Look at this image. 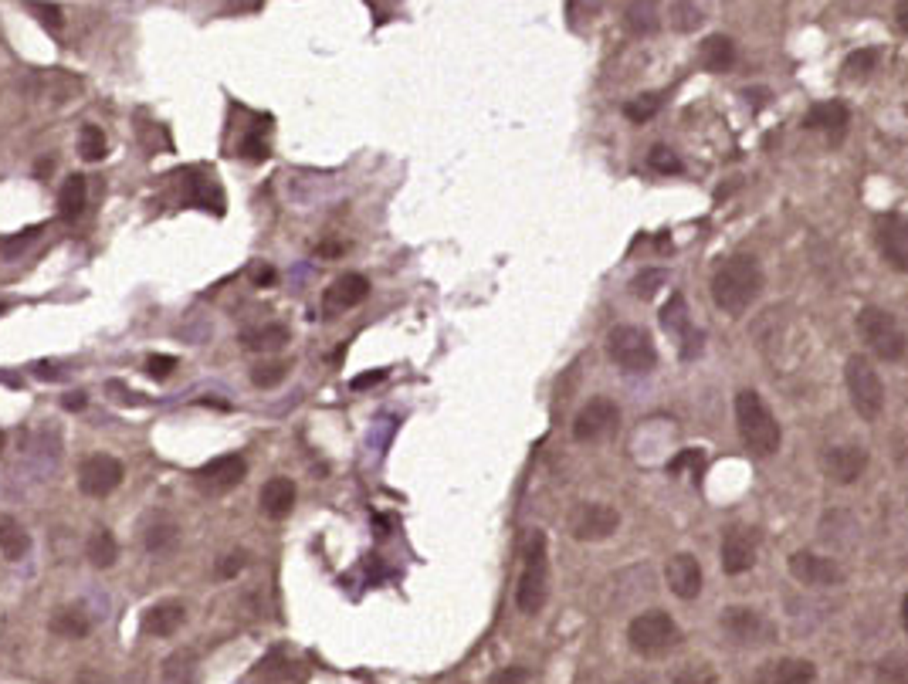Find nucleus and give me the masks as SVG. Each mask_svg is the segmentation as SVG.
I'll return each instance as SVG.
<instances>
[{"mask_svg": "<svg viewBox=\"0 0 908 684\" xmlns=\"http://www.w3.org/2000/svg\"><path fill=\"white\" fill-rule=\"evenodd\" d=\"M238 152L245 156V160H251V163H264L272 152H268V143H264V136L262 133H247L241 143H238Z\"/></svg>", "mask_w": 908, "mask_h": 684, "instance_id": "a19ab883", "label": "nucleus"}, {"mask_svg": "<svg viewBox=\"0 0 908 684\" xmlns=\"http://www.w3.org/2000/svg\"><path fill=\"white\" fill-rule=\"evenodd\" d=\"M386 380V369H370V373H359V377H353V390H370V386H376V383H384Z\"/></svg>", "mask_w": 908, "mask_h": 684, "instance_id": "09e8293b", "label": "nucleus"}, {"mask_svg": "<svg viewBox=\"0 0 908 684\" xmlns=\"http://www.w3.org/2000/svg\"><path fill=\"white\" fill-rule=\"evenodd\" d=\"M617 427H620V407H617L610 396H593L590 403H584V411L576 413L573 420V437L580 444H593L610 437Z\"/></svg>", "mask_w": 908, "mask_h": 684, "instance_id": "6e6552de", "label": "nucleus"}, {"mask_svg": "<svg viewBox=\"0 0 908 684\" xmlns=\"http://www.w3.org/2000/svg\"><path fill=\"white\" fill-rule=\"evenodd\" d=\"M763 291V268L753 255H732L712 274V299L725 316H742Z\"/></svg>", "mask_w": 908, "mask_h": 684, "instance_id": "f257e3e1", "label": "nucleus"}, {"mask_svg": "<svg viewBox=\"0 0 908 684\" xmlns=\"http://www.w3.org/2000/svg\"><path fill=\"white\" fill-rule=\"evenodd\" d=\"M295 508V481L292 478H285V474H275L272 481H264L262 488V512L268 518H289Z\"/></svg>", "mask_w": 908, "mask_h": 684, "instance_id": "4be33fe9", "label": "nucleus"}, {"mask_svg": "<svg viewBox=\"0 0 908 684\" xmlns=\"http://www.w3.org/2000/svg\"><path fill=\"white\" fill-rule=\"evenodd\" d=\"M85 203H89V180L82 173H72L58 190V213L65 221H75V217H82Z\"/></svg>", "mask_w": 908, "mask_h": 684, "instance_id": "cd10ccee", "label": "nucleus"}, {"mask_svg": "<svg viewBox=\"0 0 908 684\" xmlns=\"http://www.w3.org/2000/svg\"><path fill=\"white\" fill-rule=\"evenodd\" d=\"M627 28L634 34H651L658 28V0H631L627 4Z\"/></svg>", "mask_w": 908, "mask_h": 684, "instance_id": "473e14b6", "label": "nucleus"}, {"mask_svg": "<svg viewBox=\"0 0 908 684\" xmlns=\"http://www.w3.org/2000/svg\"><path fill=\"white\" fill-rule=\"evenodd\" d=\"M85 552H89L95 569H112L116 559H119V542H116V535L108 532V529H95Z\"/></svg>", "mask_w": 908, "mask_h": 684, "instance_id": "c756f323", "label": "nucleus"}, {"mask_svg": "<svg viewBox=\"0 0 908 684\" xmlns=\"http://www.w3.org/2000/svg\"><path fill=\"white\" fill-rule=\"evenodd\" d=\"M858 335L864 339V346L885 363H898L908 350V339L898 319L888 316L885 308H875V305H864L858 312Z\"/></svg>", "mask_w": 908, "mask_h": 684, "instance_id": "20e7f679", "label": "nucleus"}, {"mask_svg": "<svg viewBox=\"0 0 908 684\" xmlns=\"http://www.w3.org/2000/svg\"><path fill=\"white\" fill-rule=\"evenodd\" d=\"M627 640L641 657H664L681 644V627L664 610H647L631 620Z\"/></svg>", "mask_w": 908, "mask_h": 684, "instance_id": "39448f33", "label": "nucleus"}, {"mask_svg": "<svg viewBox=\"0 0 908 684\" xmlns=\"http://www.w3.org/2000/svg\"><path fill=\"white\" fill-rule=\"evenodd\" d=\"M844 380L851 403H854V411L861 413V420H878L881 411H885V383H881L878 369L871 366V359L851 356L844 366Z\"/></svg>", "mask_w": 908, "mask_h": 684, "instance_id": "0eeeda50", "label": "nucleus"}, {"mask_svg": "<svg viewBox=\"0 0 908 684\" xmlns=\"http://www.w3.org/2000/svg\"><path fill=\"white\" fill-rule=\"evenodd\" d=\"M72 684H108V678L95 668H82L75 678H72Z\"/></svg>", "mask_w": 908, "mask_h": 684, "instance_id": "8fccbe9b", "label": "nucleus"}, {"mask_svg": "<svg viewBox=\"0 0 908 684\" xmlns=\"http://www.w3.org/2000/svg\"><path fill=\"white\" fill-rule=\"evenodd\" d=\"M0 444H4V434H0Z\"/></svg>", "mask_w": 908, "mask_h": 684, "instance_id": "bf43d9fd", "label": "nucleus"}, {"mask_svg": "<svg viewBox=\"0 0 908 684\" xmlns=\"http://www.w3.org/2000/svg\"><path fill=\"white\" fill-rule=\"evenodd\" d=\"M173 369H177V356H150V359H146V373H150L153 380H169Z\"/></svg>", "mask_w": 908, "mask_h": 684, "instance_id": "c03bdc74", "label": "nucleus"}, {"mask_svg": "<svg viewBox=\"0 0 908 684\" xmlns=\"http://www.w3.org/2000/svg\"><path fill=\"white\" fill-rule=\"evenodd\" d=\"M289 339H292L289 325H281V322H268V325L245 329V333H241V346H245L247 352H275V350H281Z\"/></svg>", "mask_w": 908, "mask_h": 684, "instance_id": "393cba45", "label": "nucleus"}, {"mask_svg": "<svg viewBox=\"0 0 908 684\" xmlns=\"http://www.w3.org/2000/svg\"><path fill=\"white\" fill-rule=\"evenodd\" d=\"M607 352L627 373H651L658 366L654 339L644 329H637V325H614L607 333Z\"/></svg>", "mask_w": 908, "mask_h": 684, "instance_id": "423d86ee", "label": "nucleus"}, {"mask_svg": "<svg viewBox=\"0 0 908 684\" xmlns=\"http://www.w3.org/2000/svg\"><path fill=\"white\" fill-rule=\"evenodd\" d=\"M617 525H620L617 508L601 505V502L580 505L570 515V535L573 539H580V542H601V539L617 532Z\"/></svg>", "mask_w": 908, "mask_h": 684, "instance_id": "9b49d317", "label": "nucleus"}, {"mask_svg": "<svg viewBox=\"0 0 908 684\" xmlns=\"http://www.w3.org/2000/svg\"><path fill=\"white\" fill-rule=\"evenodd\" d=\"M289 369H292V363H285V359H264V363L251 369V383L262 386V390H272L289 377Z\"/></svg>", "mask_w": 908, "mask_h": 684, "instance_id": "72a5a7b5", "label": "nucleus"}, {"mask_svg": "<svg viewBox=\"0 0 908 684\" xmlns=\"http://www.w3.org/2000/svg\"><path fill=\"white\" fill-rule=\"evenodd\" d=\"M546 600H549V546H546V532L532 529L523 542V573L515 586V607L536 617L546 607Z\"/></svg>", "mask_w": 908, "mask_h": 684, "instance_id": "7ed1b4c3", "label": "nucleus"}, {"mask_svg": "<svg viewBox=\"0 0 908 684\" xmlns=\"http://www.w3.org/2000/svg\"><path fill=\"white\" fill-rule=\"evenodd\" d=\"M662 325L668 329V333H675L678 339L685 342V350H681V356H685V359H692L695 352L702 350V335L692 329V316H688L685 295H678V291L671 295V302L662 308Z\"/></svg>", "mask_w": 908, "mask_h": 684, "instance_id": "f3484780", "label": "nucleus"}, {"mask_svg": "<svg viewBox=\"0 0 908 684\" xmlns=\"http://www.w3.org/2000/svg\"><path fill=\"white\" fill-rule=\"evenodd\" d=\"M847 106L844 102H817L810 112H807V119L803 126L807 129H814V133H827L831 139H841L847 133Z\"/></svg>", "mask_w": 908, "mask_h": 684, "instance_id": "5701e85b", "label": "nucleus"}, {"mask_svg": "<svg viewBox=\"0 0 908 684\" xmlns=\"http://www.w3.org/2000/svg\"><path fill=\"white\" fill-rule=\"evenodd\" d=\"M685 468H692V474L698 478V474H702V468H705V457H702V451H695V447H685V451H681L675 461H668V472H671V474H681Z\"/></svg>", "mask_w": 908, "mask_h": 684, "instance_id": "37998d69", "label": "nucleus"}, {"mask_svg": "<svg viewBox=\"0 0 908 684\" xmlns=\"http://www.w3.org/2000/svg\"><path fill=\"white\" fill-rule=\"evenodd\" d=\"M342 251H346V244H339V241H323V244H319V255H323V258H339Z\"/></svg>", "mask_w": 908, "mask_h": 684, "instance_id": "603ef678", "label": "nucleus"}, {"mask_svg": "<svg viewBox=\"0 0 908 684\" xmlns=\"http://www.w3.org/2000/svg\"><path fill=\"white\" fill-rule=\"evenodd\" d=\"M817 668L810 661L800 657H780V661H766L763 668L756 671V684H814Z\"/></svg>", "mask_w": 908, "mask_h": 684, "instance_id": "aec40b11", "label": "nucleus"}, {"mask_svg": "<svg viewBox=\"0 0 908 684\" xmlns=\"http://www.w3.org/2000/svg\"><path fill=\"white\" fill-rule=\"evenodd\" d=\"M790 576L803 583V586H834L844 579V569L817 552H793L790 556Z\"/></svg>", "mask_w": 908, "mask_h": 684, "instance_id": "4468645a", "label": "nucleus"}, {"mask_svg": "<svg viewBox=\"0 0 908 684\" xmlns=\"http://www.w3.org/2000/svg\"><path fill=\"white\" fill-rule=\"evenodd\" d=\"M698 61H702V68L712 72V75H722L729 72L732 65H736V45H732V38H725V34H708L702 48H698Z\"/></svg>", "mask_w": 908, "mask_h": 684, "instance_id": "b1692460", "label": "nucleus"}, {"mask_svg": "<svg viewBox=\"0 0 908 684\" xmlns=\"http://www.w3.org/2000/svg\"><path fill=\"white\" fill-rule=\"evenodd\" d=\"M251 281H255L258 289H268V285H275L278 281V274L272 264H255V268H251Z\"/></svg>", "mask_w": 908, "mask_h": 684, "instance_id": "de8ad7c7", "label": "nucleus"}, {"mask_svg": "<svg viewBox=\"0 0 908 684\" xmlns=\"http://www.w3.org/2000/svg\"><path fill=\"white\" fill-rule=\"evenodd\" d=\"M38 234H41V228H28V230H21V234H14V238H4V241H0V251H4V255H14L21 247H28Z\"/></svg>", "mask_w": 908, "mask_h": 684, "instance_id": "a18cd8bd", "label": "nucleus"}, {"mask_svg": "<svg viewBox=\"0 0 908 684\" xmlns=\"http://www.w3.org/2000/svg\"><path fill=\"white\" fill-rule=\"evenodd\" d=\"M658 108H662V95L658 91H644V95H634L624 102V116L631 122H647L658 116Z\"/></svg>", "mask_w": 908, "mask_h": 684, "instance_id": "f704fd0d", "label": "nucleus"}, {"mask_svg": "<svg viewBox=\"0 0 908 684\" xmlns=\"http://www.w3.org/2000/svg\"><path fill=\"white\" fill-rule=\"evenodd\" d=\"M24 7H28V11L38 17V24H41V28H48L51 34H58V30L65 28V14H62V7H58V4H45V0H24Z\"/></svg>", "mask_w": 908, "mask_h": 684, "instance_id": "e433bc0d", "label": "nucleus"}, {"mask_svg": "<svg viewBox=\"0 0 908 684\" xmlns=\"http://www.w3.org/2000/svg\"><path fill=\"white\" fill-rule=\"evenodd\" d=\"M881 61V51L878 48H861V51H851L844 58V75L847 78H868L878 68Z\"/></svg>", "mask_w": 908, "mask_h": 684, "instance_id": "c9c22d12", "label": "nucleus"}, {"mask_svg": "<svg viewBox=\"0 0 908 684\" xmlns=\"http://www.w3.org/2000/svg\"><path fill=\"white\" fill-rule=\"evenodd\" d=\"M62 403H65V411H82V407H85V394H82V390H75V394H65Z\"/></svg>", "mask_w": 908, "mask_h": 684, "instance_id": "864d4df0", "label": "nucleus"}, {"mask_svg": "<svg viewBox=\"0 0 908 684\" xmlns=\"http://www.w3.org/2000/svg\"><path fill=\"white\" fill-rule=\"evenodd\" d=\"M106 150H108L106 133H102L99 126H92V122H85L82 133H78V152H82V160H85V163H102V160H106Z\"/></svg>", "mask_w": 908, "mask_h": 684, "instance_id": "2f4dec72", "label": "nucleus"}, {"mask_svg": "<svg viewBox=\"0 0 908 684\" xmlns=\"http://www.w3.org/2000/svg\"><path fill=\"white\" fill-rule=\"evenodd\" d=\"M186 620V607L177 603V600H163V603H153V607L143 613V634L146 637H173Z\"/></svg>", "mask_w": 908, "mask_h": 684, "instance_id": "412c9836", "label": "nucleus"}, {"mask_svg": "<svg viewBox=\"0 0 908 684\" xmlns=\"http://www.w3.org/2000/svg\"><path fill=\"white\" fill-rule=\"evenodd\" d=\"M647 167L654 169V173H664V177H671V173H681V160H678L675 150H668V146H654V150L647 152Z\"/></svg>", "mask_w": 908, "mask_h": 684, "instance_id": "4c0bfd02", "label": "nucleus"}, {"mask_svg": "<svg viewBox=\"0 0 908 684\" xmlns=\"http://www.w3.org/2000/svg\"><path fill=\"white\" fill-rule=\"evenodd\" d=\"M675 684H715V671L712 664H681L675 674Z\"/></svg>", "mask_w": 908, "mask_h": 684, "instance_id": "58836bf2", "label": "nucleus"}, {"mask_svg": "<svg viewBox=\"0 0 908 684\" xmlns=\"http://www.w3.org/2000/svg\"><path fill=\"white\" fill-rule=\"evenodd\" d=\"M902 627H905V634H908V593H905V600H902Z\"/></svg>", "mask_w": 908, "mask_h": 684, "instance_id": "13d9d810", "label": "nucleus"}, {"mask_svg": "<svg viewBox=\"0 0 908 684\" xmlns=\"http://www.w3.org/2000/svg\"><path fill=\"white\" fill-rule=\"evenodd\" d=\"M34 377L38 380H62V369L55 363H34Z\"/></svg>", "mask_w": 908, "mask_h": 684, "instance_id": "3c124183", "label": "nucleus"}, {"mask_svg": "<svg viewBox=\"0 0 908 684\" xmlns=\"http://www.w3.org/2000/svg\"><path fill=\"white\" fill-rule=\"evenodd\" d=\"M722 630L729 637L742 644V647H756V644H770L773 640V624L763 617V613H756L749 607H729L722 610Z\"/></svg>", "mask_w": 908, "mask_h": 684, "instance_id": "f8f14e48", "label": "nucleus"}, {"mask_svg": "<svg viewBox=\"0 0 908 684\" xmlns=\"http://www.w3.org/2000/svg\"><path fill=\"white\" fill-rule=\"evenodd\" d=\"M51 169H55V160H48V156H45V160H38V167H34V173H38V177H48Z\"/></svg>", "mask_w": 908, "mask_h": 684, "instance_id": "4d7b16f0", "label": "nucleus"}, {"mask_svg": "<svg viewBox=\"0 0 908 684\" xmlns=\"http://www.w3.org/2000/svg\"><path fill=\"white\" fill-rule=\"evenodd\" d=\"M48 630H51V634H58V637L82 640V637H89V630H92V620L85 617V610L58 607L55 613H51V620H48Z\"/></svg>", "mask_w": 908, "mask_h": 684, "instance_id": "bb28decb", "label": "nucleus"}, {"mask_svg": "<svg viewBox=\"0 0 908 684\" xmlns=\"http://www.w3.org/2000/svg\"><path fill=\"white\" fill-rule=\"evenodd\" d=\"M875 244L881 258L895 272H908V221L902 213H878L875 217Z\"/></svg>", "mask_w": 908, "mask_h": 684, "instance_id": "9d476101", "label": "nucleus"}, {"mask_svg": "<svg viewBox=\"0 0 908 684\" xmlns=\"http://www.w3.org/2000/svg\"><path fill=\"white\" fill-rule=\"evenodd\" d=\"M525 681H529V671H525V668H519V664H515V668H502V671H495V674H492V681H489V684H525Z\"/></svg>", "mask_w": 908, "mask_h": 684, "instance_id": "49530a36", "label": "nucleus"}, {"mask_svg": "<svg viewBox=\"0 0 908 684\" xmlns=\"http://www.w3.org/2000/svg\"><path fill=\"white\" fill-rule=\"evenodd\" d=\"M664 281H668V274L658 272V268H651V272H644V274H637V278H634L631 291L637 295V299H654L658 285H664Z\"/></svg>", "mask_w": 908, "mask_h": 684, "instance_id": "ea45409f", "label": "nucleus"}, {"mask_svg": "<svg viewBox=\"0 0 908 684\" xmlns=\"http://www.w3.org/2000/svg\"><path fill=\"white\" fill-rule=\"evenodd\" d=\"M664 583L678 600H695L702 593V566L692 552H678L664 566Z\"/></svg>", "mask_w": 908, "mask_h": 684, "instance_id": "dca6fc26", "label": "nucleus"}, {"mask_svg": "<svg viewBox=\"0 0 908 684\" xmlns=\"http://www.w3.org/2000/svg\"><path fill=\"white\" fill-rule=\"evenodd\" d=\"M264 0H231V7L234 11H258Z\"/></svg>", "mask_w": 908, "mask_h": 684, "instance_id": "6e6d98bb", "label": "nucleus"}, {"mask_svg": "<svg viewBox=\"0 0 908 684\" xmlns=\"http://www.w3.org/2000/svg\"><path fill=\"white\" fill-rule=\"evenodd\" d=\"M367 295H370V281H367V274H342L336 278L329 289H325V312H329V319H333V312H346V308H356L359 302H367Z\"/></svg>", "mask_w": 908, "mask_h": 684, "instance_id": "6ab92c4d", "label": "nucleus"}, {"mask_svg": "<svg viewBox=\"0 0 908 684\" xmlns=\"http://www.w3.org/2000/svg\"><path fill=\"white\" fill-rule=\"evenodd\" d=\"M820 464H824V474H827L831 481H837V485H854L864 474V468H868V451H864V447H854V444L831 447V451H824Z\"/></svg>", "mask_w": 908, "mask_h": 684, "instance_id": "2eb2a0df", "label": "nucleus"}, {"mask_svg": "<svg viewBox=\"0 0 908 684\" xmlns=\"http://www.w3.org/2000/svg\"><path fill=\"white\" fill-rule=\"evenodd\" d=\"M180 542V525L173 522V518H163V522H153L150 525V532H146V552L150 556H169L173 549Z\"/></svg>", "mask_w": 908, "mask_h": 684, "instance_id": "c85d7f7f", "label": "nucleus"}, {"mask_svg": "<svg viewBox=\"0 0 908 684\" xmlns=\"http://www.w3.org/2000/svg\"><path fill=\"white\" fill-rule=\"evenodd\" d=\"M194 671H197V651H173V654L163 661V681L167 684H190L194 681Z\"/></svg>", "mask_w": 908, "mask_h": 684, "instance_id": "7c9ffc66", "label": "nucleus"}, {"mask_svg": "<svg viewBox=\"0 0 908 684\" xmlns=\"http://www.w3.org/2000/svg\"><path fill=\"white\" fill-rule=\"evenodd\" d=\"M123 478H125L123 461L112 455L85 457L82 468H78V488H82V495H89V498H106V495H112L116 488L123 485Z\"/></svg>", "mask_w": 908, "mask_h": 684, "instance_id": "1a4fd4ad", "label": "nucleus"}, {"mask_svg": "<svg viewBox=\"0 0 908 684\" xmlns=\"http://www.w3.org/2000/svg\"><path fill=\"white\" fill-rule=\"evenodd\" d=\"M722 569L725 576H742L756 563V539L749 529H729L722 539Z\"/></svg>", "mask_w": 908, "mask_h": 684, "instance_id": "a211bd4d", "label": "nucleus"}, {"mask_svg": "<svg viewBox=\"0 0 908 684\" xmlns=\"http://www.w3.org/2000/svg\"><path fill=\"white\" fill-rule=\"evenodd\" d=\"M247 474V464L241 455H221V457H211L207 464H203L201 472H197V481L207 495H224V491H231L245 481Z\"/></svg>", "mask_w": 908, "mask_h": 684, "instance_id": "ddd939ff", "label": "nucleus"}, {"mask_svg": "<svg viewBox=\"0 0 908 684\" xmlns=\"http://www.w3.org/2000/svg\"><path fill=\"white\" fill-rule=\"evenodd\" d=\"M28 549H31V535L24 532V525L11 515L0 518V556L7 563H21L28 556Z\"/></svg>", "mask_w": 908, "mask_h": 684, "instance_id": "a878e982", "label": "nucleus"}, {"mask_svg": "<svg viewBox=\"0 0 908 684\" xmlns=\"http://www.w3.org/2000/svg\"><path fill=\"white\" fill-rule=\"evenodd\" d=\"M736 427H739L746 451H753L756 457H773L783 444V430L776 424L773 411L766 407V400L756 390H739L736 394Z\"/></svg>", "mask_w": 908, "mask_h": 684, "instance_id": "f03ea898", "label": "nucleus"}, {"mask_svg": "<svg viewBox=\"0 0 908 684\" xmlns=\"http://www.w3.org/2000/svg\"><path fill=\"white\" fill-rule=\"evenodd\" d=\"M895 24L908 34V0H898V7H895Z\"/></svg>", "mask_w": 908, "mask_h": 684, "instance_id": "5fc2aeb1", "label": "nucleus"}, {"mask_svg": "<svg viewBox=\"0 0 908 684\" xmlns=\"http://www.w3.org/2000/svg\"><path fill=\"white\" fill-rule=\"evenodd\" d=\"M247 566V552L245 549H234V552H224L221 559H217V579H234L241 569Z\"/></svg>", "mask_w": 908, "mask_h": 684, "instance_id": "79ce46f5", "label": "nucleus"}]
</instances>
